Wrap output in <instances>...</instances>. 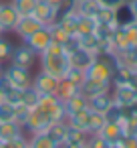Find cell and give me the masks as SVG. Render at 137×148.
Instances as JSON below:
<instances>
[{
  "instance_id": "20",
  "label": "cell",
  "mask_w": 137,
  "mask_h": 148,
  "mask_svg": "<svg viewBox=\"0 0 137 148\" xmlns=\"http://www.w3.org/2000/svg\"><path fill=\"white\" fill-rule=\"evenodd\" d=\"M28 148H57V142L47 132L28 134Z\"/></svg>"
},
{
  "instance_id": "4",
  "label": "cell",
  "mask_w": 137,
  "mask_h": 148,
  "mask_svg": "<svg viewBox=\"0 0 137 148\" xmlns=\"http://www.w3.org/2000/svg\"><path fill=\"white\" fill-rule=\"evenodd\" d=\"M2 75H4L12 85H16L18 89H24V87L32 85V73H30V69H26V67H18V65L8 63V65H4Z\"/></svg>"
},
{
  "instance_id": "1",
  "label": "cell",
  "mask_w": 137,
  "mask_h": 148,
  "mask_svg": "<svg viewBox=\"0 0 137 148\" xmlns=\"http://www.w3.org/2000/svg\"><path fill=\"white\" fill-rule=\"evenodd\" d=\"M38 67L51 75H55L57 79H63L67 75V71L71 69V59L69 53L65 51V47L57 41H53L40 55H38Z\"/></svg>"
},
{
  "instance_id": "8",
  "label": "cell",
  "mask_w": 137,
  "mask_h": 148,
  "mask_svg": "<svg viewBox=\"0 0 137 148\" xmlns=\"http://www.w3.org/2000/svg\"><path fill=\"white\" fill-rule=\"evenodd\" d=\"M18 12L16 8L10 4V0H2V4H0V35H10L16 27V21H18Z\"/></svg>"
},
{
  "instance_id": "31",
  "label": "cell",
  "mask_w": 137,
  "mask_h": 148,
  "mask_svg": "<svg viewBox=\"0 0 137 148\" xmlns=\"http://www.w3.org/2000/svg\"><path fill=\"white\" fill-rule=\"evenodd\" d=\"M36 2H38V0H10V4L16 8L18 14H32Z\"/></svg>"
},
{
  "instance_id": "30",
  "label": "cell",
  "mask_w": 137,
  "mask_h": 148,
  "mask_svg": "<svg viewBox=\"0 0 137 148\" xmlns=\"http://www.w3.org/2000/svg\"><path fill=\"white\" fill-rule=\"evenodd\" d=\"M95 21H97L99 25H115V8L101 6L99 12L95 14Z\"/></svg>"
},
{
  "instance_id": "36",
  "label": "cell",
  "mask_w": 137,
  "mask_h": 148,
  "mask_svg": "<svg viewBox=\"0 0 137 148\" xmlns=\"http://www.w3.org/2000/svg\"><path fill=\"white\" fill-rule=\"evenodd\" d=\"M65 79L71 81V83H75L77 87H81V83L87 79V77H85V69H79V67H73V65H71V69H69L67 75H65Z\"/></svg>"
},
{
  "instance_id": "15",
  "label": "cell",
  "mask_w": 137,
  "mask_h": 148,
  "mask_svg": "<svg viewBox=\"0 0 137 148\" xmlns=\"http://www.w3.org/2000/svg\"><path fill=\"white\" fill-rule=\"evenodd\" d=\"M87 138H89L87 132H83V130H79V128H75V126H71V124L67 122V136H65V142L69 144V148H83V146L87 144Z\"/></svg>"
},
{
  "instance_id": "27",
  "label": "cell",
  "mask_w": 137,
  "mask_h": 148,
  "mask_svg": "<svg viewBox=\"0 0 137 148\" xmlns=\"http://www.w3.org/2000/svg\"><path fill=\"white\" fill-rule=\"evenodd\" d=\"M47 134L59 144V142H63L65 140V136H67V120H59V122H53L49 128H47Z\"/></svg>"
},
{
  "instance_id": "34",
  "label": "cell",
  "mask_w": 137,
  "mask_h": 148,
  "mask_svg": "<svg viewBox=\"0 0 137 148\" xmlns=\"http://www.w3.org/2000/svg\"><path fill=\"white\" fill-rule=\"evenodd\" d=\"M14 110H16L14 103L0 99V122H14Z\"/></svg>"
},
{
  "instance_id": "13",
  "label": "cell",
  "mask_w": 137,
  "mask_h": 148,
  "mask_svg": "<svg viewBox=\"0 0 137 148\" xmlns=\"http://www.w3.org/2000/svg\"><path fill=\"white\" fill-rule=\"evenodd\" d=\"M20 95H22V89L12 85L4 75H0V97H2L4 101H10V103L18 106L20 103Z\"/></svg>"
},
{
  "instance_id": "29",
  "label": "cell",
  "mask_w": 137,
  "mask_h": 148,
  "mask_svg": "<svg viewBox=\"0 0 137 148\" xmlns=\"http://www.w3.org/2000/svg\"><path fill=\"white\" fill-rule=\"evenodd\" d=\"M79 41H81V47H83V49H87V51L99 55L101 41H99V37H97L95 33H91V35H79Z\"/></svg>"
},
{
  "instance_id": "23",
  "label": "cell",
  "mask_w": 137,
  "mask_h": 148,
  "mask_svg": "<svg viewBox=\"0 0 137 148\" xmlns=\"http://www.w3.org/2000/svg\"><path fill=\"white\" fill-rule=\"evenodd\" d=\"M75 93H79V87H77L75 83L67 81L65 77H63V79H59V85H57V91H55V95H57L61 101H67V99H71Z\"/></svg>"
},
{
  "instance_id": "9",
  "label": "cell",
  "mask_w": 137,
  "mask_h": 148,
  "mask_svg": "<svg viewBox=\"0 0 137 148\" xmlns=\"http://www.w3.org/2000/svg\"><path fill=\"white\" fill-rule=\"evenodd\" d=\"M53 122H51V118L49 116H45L38 108H34V110H30V114H28V120H26V124H24V134L28 136V134H36V132H47V128L51 126Z\"/></svg>"
},
{
  "instance_id": "5",
  "label": "cell",
  "mask_w": 137,
  "mask_h": 148,
  "mask_svg": "<svg viewBox=\"0 0 137 148\" xmlns=\"http://www.w3.org/2000/svg\"><path fill=\"white\" fill-rule=\"evenodd\" d=\"M85 77L87 79H93V81H99V83H111V77H113V69L107 65V61L103 57H95V61L85 69Z\"/></svg>"
},
{
  "instance_id": "45",
  "label": "cell",
  "mask_w": 137,
  "mask_h": 148,
  "mask_svg": "<svg viewBox=\"0 0 137 148\" xmlns=\"http://www.w3.org/2000/svg\"><path fill=\"white\" fill-rule=\"evenodd\" d=\"M83 148H93V146H91V144H85V146H83Z\"/></svg>"
},
{
  "instance_id": "24",
  "label": "cell",
  "mask_w": 137,
  "mask_h": 148,
  "mask_svg": "<svg viewBox=\"0 0 137 148\" xmlns=\"http://www.w3.org/2000/svg\"><path fill=\"white\" fill-rule=\"evenodd\" d=\"M65 103V112H67V116H71V114H75V112H81V110H85V108H89V101H87V97L79 91V93H75L71 99H67V101H63Z\"/></svg>"
},
{
  "instance_id": "19",
  "label": "cell",
  "mask_w": 137,
  "mask_h": 148,
  "mask_svg": "<svg viewBox=\"0 0 137 148\" xmlns=\"http://www.w3.org/2000/svg\"><path fill=\"white\" fill-rule=\"evenodd\" d=\"M89 118H91V110L85 108L81 112H75V114L67 116V122L71 126H75V128H79V130H83V132L89 134Z\"/></svg>"
},
{
  "instance_id": "17",
  "label": "cell",
  "mask_w": 137,
  "mask_h": 148,
  "mask_svg": "<svg viewBox=\"0 0 137 148\" xmlns=\"http://www.w3.org/2000/svg\"><path fill=\"white\" fill-rule=\"evenodd\" d=\"M87 101H89V110L91 112L105 114V110L113 103V95H111V91H103V93H97V95L89 97Z\"/></svg>"
},
{
  "instance_id": "32",
  "label": "cell",
  "mask_w": 137,
  "mask_h": 148,
  "mask_svg": "<svg viewBox=\"0 0 137 148\" xmlns=\"http://www.w3.org/2000/svg\"><path fill=\"white\" fill-rule=\"evenodd\" d=\"M12 49H14V43L6 35H0V61H2V63H8Z\"/></svg>"
},
{
  "instance_id": "47",
  "label": "cell",
  "mask_w": 137,
  "mask_h": 148,
  "mask_svg": "<svg viewBox=\"0 0 137 148\" xmlns=\"http://www.w3.org/2000/svg\"><path fill=\"white\" fill-rule=\"evenodd\" d=\"M133 69H135V71H137V63H135V65H133Z\"/></svg>"
},
{
  "instance_id": "40",
  "label": "cell",
  "mask_w": 137,
  "mask_h": 148,
  "mask_svg": "<svg viewBox=\"0 0 137 148\" xmlns=\"http://www.w3.org/2000/svg\"><path fill=\"white\" fill-rule=\"evenodd\" d=\"M119 144H121L123 148H137V134H125V136L119 140Z\"/></svg>"
},
{
  "instance_id": "16",
  "label": "cell",
  "mask_w": 137,
  "mask_h": 148,
  "mask_svg": "<svg viewBox=\"0 0 137 148\" xmlns=\"http://www.w3.org/2000/svg\"><path fill=\"white\" fill-rule=\"evenodd\" d=\"M99 134L109 142V144H117L123 138V128L121 122H105V126L99 130Z\"/></svg>"
},
{
  "instance_id": "48",
  "label": "cell",
  "mask_w": 137,
  "mask_h": 148,
  "mask_svg": "<svg viewBox=\"0 0 137 148\" xmlns=\"http://www.w3.org/2000/svg\"><path fill=\"white\" fill-rule=\"evenodd\" d=\"M135 27H137V21H135Z\"/></svg>"
},
{
  "instance_id": "44",
  "label": "cell",
  "mask_w": 137,
  "mask_h": 148,
  "mask_svg": "<svg viewBox=\"0 0 137 148\" xmlns=\"http://www.w3.org/2000/svg\"><path fill=\"white\" fill-rule=\"evenodd\" d=\"M2 71H4V63L0 61V75H2Z\"/></svg>"
},
{
  "instance_id": "21",
  "label": "cell",
  "mask_w": 137,
  "mask_h": 148,
  "mask_svg": "<svg viewBox=\"0 0 137 148\" xmlns=\"http://www.w3.org/2000/svg\"><path fill=\"white\" fill-rule=\"evenodd\" d=\"M133 23H135V16H133L131 8H129V4H127V0H125L121 6L115 8V25H117V27H129V25H133Z\"/></svg>"
},
{
  "instance_id": "25",
  "label": "cell",
  "mask_w": 137,
  "mask_h": 148,
  "mask_svg": "<svg viewBox=\"0 0 137 148\" xmlns=\"http://www.w3.org/2000/svg\"><path fill=\"white\" fill-rule=\"evenodd\" d=\"M99 8H101L99 0H77V6H75V10L83 16H95Z\"/></svg>"
},
{
  "instance_id": "46",
  "label": "cell",
  "mask_w": 137,
  "mask_h": 148,
  "mask_svg": "<svg viewBox=\"0 0 137 148\" xmlns=\"http://www.w3.org/2000/svg\"><path fill=\"white\" fill-rule=\"evenodd\" d=\"M0 148H6V146H4V142H0Z\"/></svg>"
},
{
  "instance_id": "39",
  "label": "cell",
  "mask_w": 137,
  "mask_h": 148,
  "mask_svg": "<svg viewBox=\"0 0 137 148\" xmlns=\"http://www.w3.org/2000/svg\"><path fill=\"white\" fill-rule=\"evenodd\" d=\"M4 146L6 148H28V136L26 134H20V136H16L12 140L4 142Z\"/></svg>"
},
{
  "instance_id": "2",
  "label": "cell",
  "mask_w": 137,
  "mask_h": 148,
  "mask_svg": "<svg viewBox=\"0 0 137 148\" xmlns=\"http://www.w3.org/2000/svg\"><path fill=\"white\" fill-rule=\"evenodd\" d=\"M45 116L51 118V122H59V120H67V112H65V103L57 97V95H40V101L36 106Z\"/></svg>"
},
{
  "instance_id": "22",
  "label": "cell",
  "mask_w": 137,
  "mask_h": 148,
  "mask_svg": "<svg viewBox=\"0 0 137 148\" xmlns=\"http://www.w3.org/2000/svg\"><path fill=\"white\" fill-rule=\"evenodd\" d=\"M20 134H24V130L16 122H0V142H8Z\"/></svg>"
},
{
  "instance_id": "3",
  "label": "cell",
  "mask_w": 137,
  "mask_h": 148,
  "mask_svg": "<svg viewBox=\"0 0 137 148\" xmlns=\"http://www.w3.org/2000/svg\"><path fill=\"white\" fill-rule=\"evenodd\" d=\"M8 63L18 65V67L32 69V67L38 63V55H36V53H34L30 47H26L24 43H20V45H14V49H12V53H10Z\"/></svg>"
},
{
  "instance_id": "26",
  "label": "cell",
  "mask_w": 137,
  "mask_h": 148,
  "mask_svg": "<svg viewBox=\"0 0 137 148\" xmlns=\"http://www.w3.org/2000/svg\"><path fill=\"white\" fill-rule=\"evenodd\" d=\"M38 101H40V93L32 85H28V87L22 89V95H20V103L22 106H26L28 110H34L38 106Z\"/></svg>"
},
{
  "instance_id": "35",
  "label": "cell",
  "mask_w": 137,
  "mask_h": 148,
  "mask_svg": "<svg viewBox=\"0 0 137 148\" xmlns=\"http://www.w3.org/2000/svg\"><path fill=\"white\" fill-rule=\"evenodd\" d=\"M49 31H51V37H53V41H57V43H61V45H63V43H65V41L71 37V35L65 31V27H63L61 23H53V25L49 27Z\"/></svg>"
},
{
  "instance_id": "14",
  "label": "cell",
  "mask_w": 137,
  "mask_h": 148,
  "mask_svg": "<svg viewBox=\"0 0 137 148\" xmlns=\"http://www.w3.org/2000/svg\"><path fill=\"white\" fill-rule=\"evenodd\" d=\"M95 53H91V51H87V49H83V47H79V49H75L73 53H69V59H71V65L73 67H79V69H87L93 61H95Z\"/></svg>"
},
{
  "instance_id": "10",
  "label": "cell",
  "mask_w": 137,
  "mask_h": 148,
  "mask_svg": "<svg viewBox=\"0 0 137 148\" xmlns=\"http://www.w3.org/2000/svg\"><path fill=\"white\" fill-rule=\"evenodd\" d=\"M40 27H45V25H40L32 14H20L18 16V21H16V27H14V35L22 41V39H26L28 35H32L34 31H38Z\"/></svg>"
},
{
  "instance_id": "7",
  "label": "cell",
  "mask_w": 137,
  "mask_h": 148,
  "mask_svg": "<svg viewBox=\"0 0 137 148\" xmlns=\"http://www.w3.org/2000/svg\"><path fill=\"white\" fill-rule=\"evenodd\" d=\"M57 85H59V79L43 69H38L34 75H32V87L40 93V95H55L57 91Z\"/></svg>"
},
{
  "instance_id": "18",
  "label": "cell",
  "mask_w": 137,
  "mask_h": 148,
  "mask_svg": "<svg viewBox=\"0 0 137 148\" xmlns=\"http://www.w3.org/2000/svg\"><path fill=\"white\" fill-rule=\"evenodd\" d=\"M79 91L89 99L97 93H103V91H111V83H99V81H93V79H85L79 87Z\"/></svg>"
},
{
  "instance_id": "12",
  "label": "cell",
  "mask_w": 137,
  "mask_h": 148,
  "mask_svg": "<svg viewBox=\"0 0 137 148\" xmlns=\"http://www.w3.org/2000/svg\"><path fill=\"white\" fill-rule=\"evenodd\" d=\"M111 95L113 101H117L119 106H131L133 101H137V89L131 85H113Z\"/></svg>"
},
{
  "instance_id": "42",
  "label": "cell",
  "mask_w": 137,
  "mask_h": 148,
  "mask_svg": "<svg viewBox=\"0 0 137 148\" xmlns=\"http://www.w3.org/2000/svg\"><path fill=\"white\" fill-rule=\"evenodd\" d=\"M127 4H129V8H131V12H133L135 21H137V0H127Z\"/></svg>"
},
{
  "instance_id": "43",
  "label": "cell",
  "mask_w": 137,
  "mask_h": 148,
  "mask_svg": "<svg viewBox=\"0 0 137 148\" xmlns=\"http://www.w3.org/2000/svg\"><path fill=\"white\" fill-rule=\"evenodd\" d=\"M45 2H49L51 6H55V8H59L61 4H65V2H67V0H45Z\"/></svg>"
},
{
  "instance_id": "33",
  "label": "cell",
  "mask_w": 137,
  "mask_h": 148,
  "mask_svg": "<svg viewBox=\"0 0 137 148\" xmlns=\"http://www.w3.org/2000/svg\"><path fill=\"white\" fill-rule=\"evenodd\" d=\"M105 122H121L123 118V106H119L117 101H113L107 110H105Z\"/></svg>"
},
{
  "instance_id": "6",
  "label": "cell",
  "mask_w": 137,
  "mask_h": 148,
  "mask_svg": "<svg viewBox=\"0 0 137 148\" xmlns=\"http://www.w3.org/2000/svg\"><path fill=\"white\" fill-rule=\"evenodd\" d=\"M20 43H24L26 47H30L36 55H40L51 43H53V37H51V31L49 27H40L38 31H34L32 35H28L26 39H22Z\"/></svg>"
},
{
  "instance_id": "41",
  "label": "cell",
  "mask_w": 137,
  "mask_h": 148,
  "mask_svg": "<svg viewBox=\"0 0 137 148\" xmlns=\"http://www.w3.org/2000/svg\"><path fill=\"white\" fill-rule=\"evenodd\" d=\"M125 2V0H99V4L101 6H107V8H117Z\"/></svg>"
},
{
  "instance_id": "11",
  "label": "cell",
  "mask_w": 137,
  "mask_h": 148,
  "mask_svg": "<svg viewBox=\"0 0 137 148\" xmlns=\"http://www.w3.org/2000/svg\"><path fill=\"white\" fill-rule=\"evenodd\" d=\"M32 16H34L40 25L51 27L53 23H57V8L51 6L49 2H45V0H38L36 6H34V10H32Z\"/></svg>"
},
{
  "instance_id": "49",
  "label": "cell",
  "mask_w": 137,
  "mask_h": 148,
  "mask_svg": "<svg viewBox=\"0 0 137 148\" xmlns=\"http://www.w3.org/2000/svg\"><path fill=\"white\" fill-rule=\"evenodd\" d=\"M0 99H2V97H0Z\"/></svg>"
},
{
  "instance_id": "28",
  "label": "cell",
  "mask_w": 137,
  "mask_h": 148,
  "mask_svg": "<svg viewBox=\"0 0 137 148\" xmlns=\"http://www.w3.org/2000/svg\"><path fill=\"white\" fill-rule=\"evenodd\" d=\"M97 29V21L95 16H83L79 14V23H77V35H91Z\"/></svg>"
},
{
  "instance_id": "37",
  "label": "cell",
  "mask_w": 137,
  "mask_h": 148,
  "mask_svg": "<svg viewBox=\"0 0 137 148\" xmlns=\"http://www.w3.org/2000/svg\"><path fill=\"white\" fill-rule=\"evenodd\" d=\"M103 126H105V116L99 114V112H91V118H89V134L99 132Z\"/></svg>"
},
{
  "instance_id": "38",
  "label": "cell",
  "mask_w": 137,
  "mask_h": 148,
  "mask_svg": "<svg viewBox=\"0 0 137 148\" xmlns=\"http://www.w3.org/2000/svg\"><path fill=\"white\" fill-rule=\"evenodd\" d=\"M28 114H30V110H28L26 106L18 103L16 110H14V122H16L20 128H24V124H26V120H28Z\"/></svg>"
}]
</instances>
